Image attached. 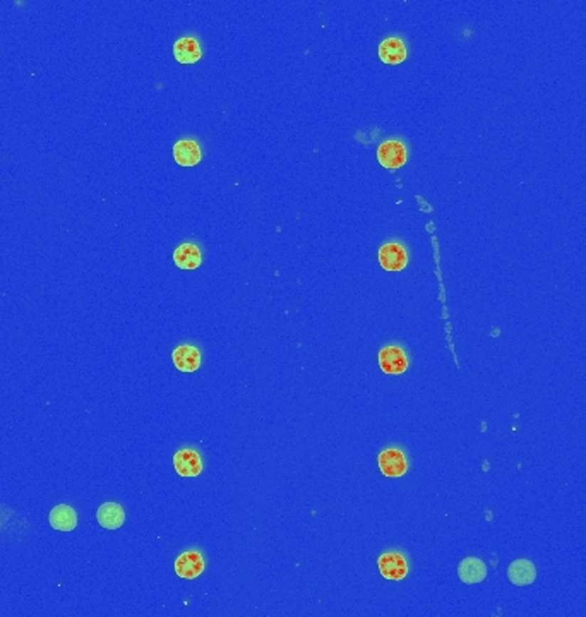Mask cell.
I'll return each instance as SVG.
<instances>
[{
	"label": "cell",
	"instance_id": "8992f818",
	"mask_svg": "<svg viewBox=\"0 0 586 617\" xmlns=\"http://www.w3.org/2000/svg\"><path fill=\"white\" fill-rule=\"evenodd\" d=\"M174 467L180 477H197L202 472L201 456L192 450H180L174 456Z\"/></svg>",
	"mask_w": 586,
	"mask_h": 617
},
{
	"label": "cell",
	"instance_id": "52a82bcc",
	"mask_svg": "<svg viewBox=\"0 0 586 617\" xmlns=\"http://www.w3.org/2000/svg\"><path fill=\"white\" fill-rule=\"evenodd\" d=\"M172 358H174L177 369L182 370V373H194L201 365L199 350L192 345H180L179 348L174 350Z\"/></svg>",
	"mask_w": 586,
	"mask_h": 617
},
{
	"label": "cell",
	"instance_id": "3957f363",
	"mask_svg": "<svg viewBox=\"0 0 586 617\" xmlns=\"http://www.w3.org/2000/svg\"><path fill=\"white\" fill-rule=\"evenodd\" d=\"M379 365L386 374H402L408 369V358L399 346H386L379 353Z\"/></svg>",
	"mask_w": 586,
	"mask_h": 617
},
{
	"label": "cell",
	"instance_id": "7a4b0ae2",
	"mask_svg": "<svg viewBox=\"0 0 586 617\" xmlns=\"http://www.w3.org/2000/svg\"><path fill=\"white\" fill-rule=\"evenodd\" d=\"M379 571L386 580H403L408 573L407 561H404L402 554L386 552L379 557Z\"/></svg>",
	"mask_w": 586,
	"mask_h": 617
},
{
	"label": "cell",
	"instance_id": "277c9868",
	"mask_svg": "<svg viewBox=\"0 0 586 617\" xmlns=\"http://www.w3.org/2000/svg\"><path fill=\"white\" fill-rule=\"evenodd\" d=\"M204 571V561L199 552H184L177 557L175 573L184 580H194Z\"/></svg>",
	"mask_w": 586,
	"mask_h": 617
},
{
	"label": "cell",
	"instance_id": "6da1fadb",
	"mask_svg": "<svg viewBox=\"0 0 586 617\" xmlns=\"http://www.w3.org/2000/svg\"><path fill=\"white\" fill-rule=\"evenodd\" d=\"M377 160L387 170H396L407 162V150L399 141H386L379 146Z\"/></svg>",
	"mask_w": 586,
	"mask_h": 617
},
{
	"label": "cell",
	"instance_id": "2e32d148",
	"mask_svg": "<svg viewBox=\"0 0 586 617\" xmlns=\"http://www.w3.org/2000/svg\"><path fill=\"white\" fill-rule=\"evenodd\" d=\"M508 576H509V580H511V583H514V585L525 586V585H530V583L535 581L537 571H535V566L531 564L530 561L518 559V561H514L511 566H509Z\"/></svg>",
	"mask_w": 586,
	"mask_h": 617
},
{
	"label": "cell",
	"instance_id": "ba28073f",
	"mask_svg": "<svg viewBox=\"0 0 586 617\" xmlns=\"http://www.w3.org/2000/svg\"><path fill=\"white\" fill-rule=\"evenodd\" d=\"M379 468L386 477H402L407 472V460L398 450H386L379 455Z\"/></svg>",
	"mask_w": 586,
	"mask_h": 617
},
{
	"label": "cell",
	"instance_id": "9a60e30c",
	"mask_svg": "<svg viewBox=\"0 0 586 617\" xmlns=\"http://www.w3.org/2000/svg\"><path fill=\"white\" fill-rule=\"evenodd\" d=\"M379 57L386 64H399L407 58V48L398 38H387L379 45Z\"/></svg>",
	"mask_w": 586,
	"mask_h": 617
},
{
	"label": "cell",
	"instance_id": "5b68a950",
	"mask_svg": "<svg viewBox=\"0 0 586 617\" xmlns=\"http://www.w3.org/2000/svg\"><path fill=\"white\" fill-rule=\"evenodd\" d=\"M379 263L387 271H402L407 266V251L399 244H386L379 251Z\"/></svg>",
	"mask_w": 586,
	"mask_h": 617
},
{
	"label": "cell",
	"instance_id": "8fae6325",
	"mask_svg": "<svg viewBox=\"0 0 586 617\" xmlns=\"http://www.w3.org/2000/svg\"><path fill=\"white\" fill-rule=\"evenodd\" d=\"M174 158L182 167H194L201 162L199 145L192 139H182L174 146Z\"/></svg>",
	"mask_w": 586,
	"mask_h": 617
},
{
	"label": "cell",
	"instance_id": "9c48e42d",
	"mask_svg": "<svg viewBox=\"0 0 586 617\" xmlns=\"http://www.w3.org/2000/svg\"><path fill=\"white\" fill-rule=\"evenodd\" d=\"M96 518H98L100 525L107 528V530H117V528L124 525L125 513L122 506L117 504V502H105L96 511Z\"/></svg>",
	"mask_w": 586,
	"mask_h": 617
},
{
	"label": "cell",
	"instance_id": "30bf717a",
	"mask_svg": "<svg viewBox=\"0 0 586 617\" xmlns=\"http://www.w3.org/2000/svg\"><path fill=\"white\" fill-rule=\"evenodd\" d=\"M458 574L463 583H466V585H475V583L486 580L487 566L480 559H476V557H466V559L459 564Z\"/></svg>",
	"mask_w": 586,
	"mask_h": 617
},
{
	"label": "cell",
	"instance_id": "7c38bea8",
	"mask_svg": "<svg viewBox=\"0 0 586 617\" xmlns=\"http://www.w3.org/2000/svg\"><path fill=\"white\" fill-rule=\"evenodd\" d=\"M48 519L52 528H56L58 532H70L78 527V514L67 504L56 506V508L50 511Z\"/></svg>",
	"mask_w": 586,
	"mask_h": 617
},
{
	"label": "cell",
	"instance_id": "4fadbf2b",
	"mask_svg": "<svg viewBox=\"0 0 586 617\" xmlns=\"http://www.w3.org/2000/svg\"><path fill=\"white\" fill-rule=\"evenodd\" d=\"M174 55L180 64H194L201 58V46L194 38H180L174 45Z\"/></svg>",
	"mask_w": 586,
	"mask_h": 617
},
{
	"label": "cell",
	"instance_id": "5bb4252c",
	"mask_svg": "<svg viewBox=\"0 0 586 617\" xmlns=\"http://www.w3.org/2000/svg\"><path fill=\"white\" fill-rule=\"evenodd\" d=\"M174 261L180 269H196L202 263L201 251L197 245L194 244H182L175 249Z\"/></svg>",
	"mask_w": 586,
	"mask_h": 617
}]
</instances>
